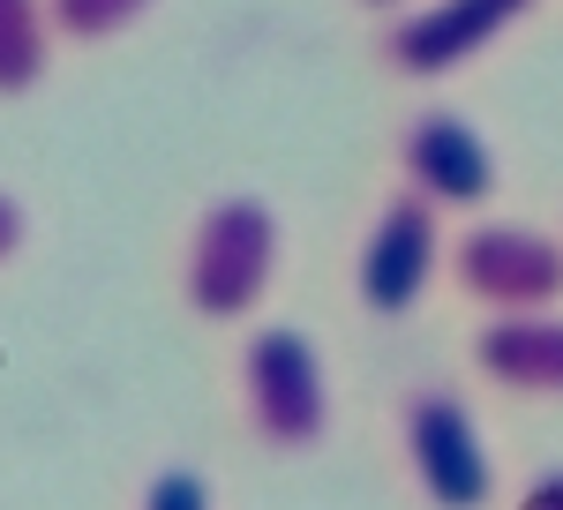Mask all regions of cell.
Listing matches in <instances>:
<instances>
[{
    "label": "cell",
    "mask_w": 563,
    "mask_h": 510,
    "mask_svg": "<svg viewBox=\"0 0 563 510\" xmlns=\"http://www.w3.org/2000/svg\"><path fill=\"white\" fill-rule=\"evenodd\" d=\"M278 270H286V218H278V203L256 196V188H225L180 233L174 293L196 323L233 331V323L263 315V300L278 293Z\"/></svg>",
    "instance_id": "cell-1"
},
{
    "label": "cell",
    "mask_w": 563,
    "mask_h": 510,
    "mask_svg": "<svg viewBox=\"0 0 563 510\" xmlns=\"http://www.w3.org/2000/svg\"><path fill=\"white\" fill-rule=\"evenodd\" d=\"M233 413L249 443L271 458H308L339 428V382L331 353L301 323H249L233 339Z\"/></svg>",
    "instance_id": "cell-2"
},
{
    "label": "cell",
    "mask_w": 563,
    "mask_h": 510,
    "mask_svg": "<svg viewBox=\"0 0 563 510\" xmlns=\"http://www.w3.org/2000/svg\"><path fill=\"white\" fill-rule=\"evenodd\" d=\"M390 451L421 510H504V466L488 451L481 406L459 382H406L390 413Z\"/></svg>",
    "instance_id": "cell-3"
},
{
    "label": "cell",
    "mask_w": 563,
    "mask_h": 510,
    "mask_svg": "<svg viewBox=\"0 0 563 510\" xmlns=\"http://www.w3.org/2000/svg\"><path fill=\"white\" fill-rule=\"evenodd\" d=\"M390 188L429 203L443 225L451 218H488V203H504V158H496V143L474 113L429 98L390 127Z\"/></svg>",
    "instance_id": "cell-4"
},
{
    "label": "cell",
    "mask_w": 563,
    "mask_h": 510,
    "mask_svg": "<svg viewBox=\"0 0 563 510\" xmlns=\"http://www.w3.org/2000/svg\"><path fill=\"white\" fill-rule=\"evenodd\" d=\"M443 286L474 315H541L563 308V241L526 218H466L443 241Z\"/></svg>",
    "instance_id": "cell-5"
},
{
    "label": "cell",
    "mask_w": 563,
    "mask_h": 510,
    "mask_svg": "<svg viewBox=\"0 0 563 510\" xmlns=\"http://www.w3.org/2000/svg\"><path fill=\"white\" fill-rule=\"evenodd\" d=\"M443 241H451V225L429 203H413L406 188H384L376 211L361 218V233H353V255H346L353 308L368 323H406L435 293V278H443Z\"/></svg>",
    "instance_id": "cell-6"
},
{
    "label": "cell",
    "mask_w": 563,
    "mask_h": 510,
    "mask_svg": "<svg viewBox=\"0 0 563 510\" xmlns=\"http://www.w3.org/2000/svg\"><path fill=\"white\" fill-rule=\"evenodd\" d=\"M541 0H413L406 15H390L376 60L406 84H443L466 60H481L488 45H504L533 15Z\"/></svg>",
    "instance_id": "cell-7"
},
{
    "label": "cell",
    "mask_w": 563,
    "mask_h": 510,
    "mask_svg": "<svg viewBox=\"0 0 563 510\" xmlns=\"http://www.w3.org/2000/svg\"><path fill=\"white\" fill-rule=\"evenodd\" d=\"M466 376L519 406H563V308L481 315L466 331Z\"/></svg>",
    "instance_id": "cell-8"
},
{
    "label": "cell",
    "mask_w": 563,
    "mask_h": 510,
    "mask_svg": "<svg viewBox=\"0 0 563 510\" xmlns=\"http://www.w3.org/2000/svg\"><path fill=\"white\" fill-rule=\"evenodd\" d=\"M53 31H45V0H0V98H31L53 68Z\"/></svg>",
    "instance_id": "cell-9"
},
{
    "label": "cell",
    "mask_w": 563,
    "mask_h": 510,
    "mask_svg": "<svg viewBox=\"0 0 563 510\" xmlns=\"http://www.w3.org/2000/svg\"><path fill=\"white\" fill-rule=\"evenodd\" d=\"M151 15H158V0H45L53 45H113Z\"/></svg>",
    "instance_id": "cell-10"
},
{
    "label": "cell",
    "mask_w": 563,
    "mask_h": 510,
    "mask_svg": "<svg viewBox=\"0 0 563 510\" xmlns=\"http://www.w3.org/2000/svg\"><path fill=\"white\" fill-rule=\"evenodd\" d=\"M129 510H218V480L188 458H166L135 480V503Z\"/></svg>",
    "instance_id": "cell-11"
},
{
    "label": "cell",
    "mask_w": 563,
    "mask_h": 510,
    "mask_svg": "<svg viewBox=\"0 0 563 510\" xmlns=\"http://www.w3.org/2000/svg\"><path fill=\"white\" fill-rule=\"evenodd\" d=\"M23 248H31V211H23L15 188H0V270H8Z\"/></svg>",
    "instance_id": "cell-12"
},
{
    "label": "cell",
    "mask_w": 563,
    "mask_h": 510,
    "mask_svg": "<svg viewBox=\"0 0 563 510\" xmlns=\"http://www.w3.org/2000/svg\"><path fill=\"white\" fill-rule=\"evenodd\" d=\"M504 510H563V466L526 473V488H519V496H504Z\"/></svg>",
    "instance_id": "cell-13"
},
{
    "label": "cell",
    "mask_w": 563,
    "mask_h": 510,
    "mask_svg": "<svg viewBox=\"0 0 563 510\" xmlns=\"http://www.w3.org/2000/svg\"><path fill=\"white\" fill-rule=\"evenodd\" d=\"M353 8H361V15H376V23H390V15H406L413 0H353Z\"/></svg>",
    "instance_id": "cell-14"
},
{
    "label": "cell",
    "mask_w": 563,
    "mask_h": 510,
    "mask_svg": "<svg viewBox=\"0 0 563 510\" xmlns=\"http://www.w3.org/2000/svg\"><path fill=\"white\" fill-rule=\"evenodd\" d=\"M556 241H563V233H556Z\"/></svg>",
    "instance_id": "cell-15"
}]
</instances>
